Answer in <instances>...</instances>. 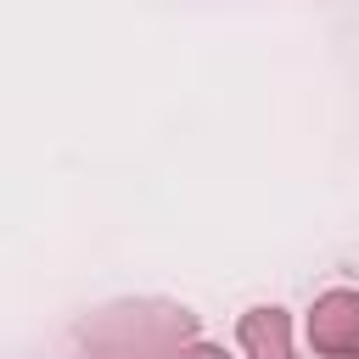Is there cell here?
Masks as SVG:
<instances>
[{
  "label": "cell",
  "instance_id": "7a4b0ae2",
  "mask_svg": "<svg viewBox=\"0 0 359 359\" xmlns=\"http://www.w3.org/2000/svg\"><path fill=\"white\" fill-rule=\"evenodd\" d=\"M236 337H241L247 359H292V320H286V309H275V303L247 309L241 325H236Z\"/></svg>",
  "mask_w": 359,
  "mask_h": 359
},
{
  "label": "cell",
  "instance_id": "3957f363",
  "mask_svg": "<svg viewBox=\"0 0 359 359\" xmlns=\"http://www.w3.org/2000/svg\"><path fill=\"white\" fill-rule=\"evenodd\" d=\"M174 359H224V348H213V342H185Z\"/></svg>",
  "mask_w": 359,
  "mask_h": 359
},
{
  "label": "cell",
  "instance_id": "6da1fadb",
  "mask_svg": "<svg viewBox=\"0 0 359 359\" xmlns=\"http://www.w3.org/2000/svg\"><path fill=\"white\" fill-rule=\"evenodd\" d=\"M309 348L331 359H359V292L331 286L309 309Z\"/></svg>",
  "mask_w": 359,
  "mask_h": 359
}]
</instances>
